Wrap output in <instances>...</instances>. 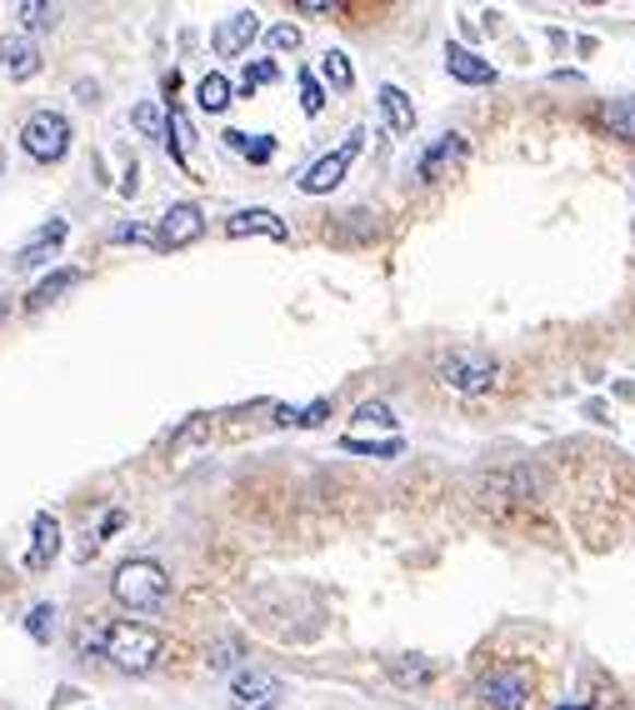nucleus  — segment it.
I'll list each match as a JSON object with an SVG mask.
<instances>
[{
	"instance_id": "obj_1",
	"label": "nucleus",
	"mask_w": 635,
	"mask_h": 710,
	"mask_svg": "<svg viewBox=\"0 0 635 710\" xmlns=\"http://www.w3.org/2000/svg\"><path fill=\"white\" fill-rule=\"evenodd\" d=\"M81 651L101 655V661L120 665V671H130V675H141L161 661V636H155L151 626H136V620H116V626L101 620V626H91L81 636Z\"/></svg>"
},
{
	"instance_id": "obj_2",
	"label": "nucleus",
	"mask_w": 635,
	"mask_h": 710,
	"mask_svg": "<svg viewBox=\"0 0 635 710\" xmlns=\"http://www.w3.org/2000/svg\"><path fill=\"white\" fill-rule=\"evenodd\" d=\"M110 591H116V601L130 605V611H151V605L165 601L170 576H165V566H155V560H120Z\"/></svg>"
},
{
	"instance_id": "obj_3",
	"label": "nucleus",
	"mask_w": 635,
	"mask_h": 710,
	"mask_svg": "<svg viewBox=\"0 0 635 710\" xmlns=\"http://www.w3.org/2000/svg\"><path fill=\"white\" fill-rule=\"evenodd\" d=\"M436 376H440L446 391L485 395L495 386V376H501V360H495L491 351H450V355H440Z\"/></svg>"
},
{
	"instance_id": "obj_4",
	"label": "nucleus",
	"mask_w": 635,
	"mask_h": 710,
	"mask_svg": "<svg viewBox=\"0 0 635 710\" xmlns=\"http://www.w3.org/2000/svg\"><path fill=\"white\" fill-rule=\"evenodd\" d=\"M21 151L40 166L60 161V155L71 151V120L60 116V110H36V116L21 126Z\"/></svg>"
},
{
	"instance_id": "obj_5",
	"label": "nucleus",
	"mask_w": 635,
	"mask_h": 710,
	"mask_svg": "<svg viewBox=\"0 0 635 710\" xmlns=\"http://www.w3.org/2000/svg\"><path fill=\"white\" fill-rule=\"evenodd\" d=\"M475 700L485 710H526L530 700V681L520 665H491V671L475 681Z\"/></svg>"
},
{
	"instance_id": "obj_6",
	"label": "nucleus",
	"mask_w": 635,
	"mask_h": 710,
	"mask_svg": "<svg viewBox=\"0 0 635 710\" xmlns=\"http://www.w3.org/2000/svg\"><path fill=\"white\" fill-rule=\"evenodd\" d=\"M361 145H365V131H361V126H355V131L345 135V145H341V151L320 155L316 166H310L306 176H301V190H306V196H330V190H336V186H341V180H345V170H351V161H355V155H361Z\"/></svg>"
},
{
	"instance_id": "obj_7",
	"label": "nucleus",
	"mask_w": 635,
	"mask_h": 710,
	"mask_svg": "<svg viewBox=\"0 0 635 710\" xmlns=\"http://www.w3.org/2000/svg\"><path fill=\"white\" fill-rule=\"evenodd\" d=\"M466 151H471V141L460 131H446V135H436V141L425 145L421 151V161H415V176L421 180H446L450 170L466 161Z\"/></svg>"
},
{
	"instance_id": "obj_8",
	"label": "nucleus",
	"mask_w": 635,
	"mask_h": 710,
	"mask_svg": "<svg viewBox=\"0 0 635 710\" xmlns=\"http://www.w3.org/2000/svg\"><path fill=\"white\" fill-rule=\"evenodd\" d=\"M200 230H205V215H200V205L176 201L170 211L161 215V225H155V250H180V246H190Z\"/></svg>"
},
{
	"instance_id": "obj_9",
	"label": "nucleus",
	"mask_w": 635,
	"mask_h": 710,
	"mask_svg": "<svg viewBox=\"0 0 635 710\" xmlns=\"http://www.w3.org/2000/svg\"><path fill=\"white\" fill-rule=\"evenodd\" d=\"M231 706L236 710H275L281 706V681L266 671H240L231 681Z\"/></svg>"
},
{
	"instance_id": "obj_10",
	"label": "nucleus",
	"mask_w": 635,
	"mask_h": 710,
	"mask_svg": "<svg viewBox=\"0 0 635 710\" xmlns=\"http://www.w3.org/2000/svg\"><path fill=\"white\" fill-rule=\"evenodd\" d=\"M66 230H71V225L66 221H46L36 230V236L25 240L21 246V256H15V265H21V271H40V265L46 261H56L60 256V246H66Z\"/></svg>"
},
{
	"instance_id": "obj_11",
	"label": "nucleus",
	"mask_w": 635,
	"mask_h": 710,
	"mask_svg": "<svg viewBox=\"0 0 635 710\" xmlns=\"http://www.w3.org/2000/svg\"><path fill=\"white\" fill-rule=\"evenodd\" d=\"M256 36H260V15L256 11H236V15H225V21L215 25L211 46H215V56H240Z\"/></svg>"
},
{
	"instance_id": "obj_12",
	"label": "nucleus",
	"mask_w": 635,
	"mask_h": 710,
	"mask_svg": "<svg viewBox=\"0 0 635 710\" xmlns=\"http://www.w3.org/2000/svg\"><path fill=\"white\" fill-rule=\"evenodd\" d=\"M0 66L11 81H31L46 60H40V46L31 36H0Z\"/></svg>"
},
{
	"instance_id": "obj_13",
	"label": "nucleus",
	"mask_w": 635,
	"mask_h": 710,
	"mask_svg": "<svg viewBox=\"0 0 635 710\" xmlns=\"http://www.w3.org/2000/svg\"><path fill=\"white\" fill-rule=\"evenodd\" d=\"M225 236L240 240V236H271V240H285L291 230H285V221L275 211H266V205H250V211H236L231 221H225Z\"/></svg>"
},
{
	"instance_id": "obj_14",
	"label": "nucleus",
	"mask_w": 635,
	"mask_h": 710,
	"mask_svg": "<svg viewBox=\"0 0 635 710\" xmlns=\"http://www.w3.org/2000/svg\"><path fill=\"white\" fill-rule=\"evenodd\" d=\"M31 556H25V566H36V570H46L50 560L60 556V521L50 516V510H40L36 521H31Z\"/></svg>"
},
{
	"instance_id": "obj_15",
	"label": "nucleus",
	"mask_w": 635,
	"mask_h": 710,
	"mask_svg": "<svg viewBox=\"0 0 635 710\" xmlns=\"http://www.w3.org/2000/svg\"><path fill=\"white\" fill-rule=\"evenodd\" d=\"M446 71L456 75L460 85H495V66L466 46H446Z\"/></svg>"
},
{
	"instance_id": "obj_16",
	"label": "nucleus",
	"mask_w": 635,
	"mask_h": 710,
	"mask_svg": "<svg viewBox=\"0 0 635 710\" xmlns=\"http://www.w3.org/2000/svg\"><path fill=\"white\" fill-rule=\"evenodd\" d=\"M380 110H386V120H390V131L396 135L415 131V106H411V95L400 91V85H380Z\"/></svg>"
},
{
	"instance_id": "obj_17",
	"label": "nucleus",
	"mask_w": 635,
	"mask_h": 710,
	"mask_svg": "<svg viewBox=\"0 0 635 710\" xmlns=\"http://www.w3.org/2000/svg\"><path fill=\"white\" fill-rule=\"evenodd\" d=\"M221 141H225V151L246 155L250 166H271V155H275V141H271V135H246V131H225Z\"/></svg>"
},
{
	"instance_id": "obj_18",
	"label": "nucleus",
	"mask_w": 635,
	"mask_h": 710,
	"mask_svg": "<svg viewBox=\"0 0 635 710\" xmlns=\"http://www.w3.org/2000/svg\"><path fill=\"white\" fill-rule=\"evenodd\" d=\"M75 281H81V271H71V265H66V271H50L46 281H40L36 291H31V296H25V310H46L50 300H56L60 291H71Z\"/></svg>"
},
{
	"instance_id": "obj_19",
	"label": "nucleus",
	"mask_w": 635,
	"mask_h": 710,
	"mask_svg": "<svg viewBox=\"0 0 635 710\" xmlns=\"http://www.w3.org/2000/svg\"><path fill=\"white\" fill-rule=\"evenodd\" d=\"M600 120H605V126H611L621 141H635V95L605 100V106H600Z\"/></svg>"
},
{
	"instance_id": "obj_20",
	"label": "nucleus",
	"mask_w": 635,
	"mask_h": 710,
	"mask_svg": "<svg viewBox=\"0 0 635 710\" xmlns=\"http://www.w3.org/2000/svg\"><path fill=\"white\" fill-rule=\"evenodd\" d=\"M196 100H200V110H211V116H221V110L231 106V81H225L221 71L200 75V85H196Z\"/></svg>"
},
{
	"instance_id": "obj_21",
	"label": "nucleus",
	"mask_w": 635,
	"mask_h": 710,
	"mask_svg": "<svg viewBox=\"0 0 635 710\" xmlns=\"http://www.w3.org/2000/svg\"><path fill=\"white\" fill-rule=\"evenodd\" d=\"M165 131H170V155H176V166H190V141H196V131H190V120H186V110L180 106H170Z\"/></svg>"
},
{
	"instance_id": "obj_22",
	"label": "nucleus",
	"mask_w": 635,
	"mask_h": 710,
	"mask_svg": "<svg viewBox=\"0 0 635 710\" xmlns=\"http://www.w3.org/2000/svg\"><path fill=\"white\" fill-rule=\"evenodd\" d=\"M320 75H326L330 91H351V85H355L351 56H345V50H326V56H320Z\"/></svg>"
},
{
	"instance_id": "obj_23",
	"label": "nucleus",
	"mask_w": 635,
	"mask_h": 710,
	"mask_svg": "<svg viewBox=\"0 0 635 710\" xmlns=\"http://www.w3.org/2000/svg\"><path fill=\"white\" fill-rule=\"evenodd\" d=\"M436 675V665L425 661V655H400V661H390V681H400V686H425Z\"/></svg>"
},
{
	"instance_id": "obj_24",
	"label": "nucleus",
	"mask_w": 635,
	"mask_h": 710,
	"mask_svg": "<svg viewBox=\"0 0 635 710\" xmlns=\"http://www.w3.org/2000/svg\"><path fill=\"white\" fill-rule=\"evenodd\" d=\"M15 15H21V36H31V31H50V25L60 21V5H46V0H25Z\"/></svg>"
},
{
	"instance_id": "obj_25",
	"label": "nucleus",
	"mask_w": 635,
	"mask_h": 710,
	"mask_svg": "<svg viewBox=\"0 0 635 710\" xmlns=\"http://www.w3.org/2000/svg\"><path fill=\"white\" fill-rule=\"evenodd\" d=\"M341 450H351V455H380V461H390V455H400L405 450V440L390 436V440H361V436H345Z\"/></svg>"
},
{
	"instance_id": "obj_26",
	"label": "nucleus",
	"mask_w": 635,
	"mask_h": 710,
	"mask_svg": "<svg viewBox=\"0 0 635 710\" xmlns=\"http://www.w3.org/2000/svg\"><path fill=\"white\" fill-rule=\"evenodd\" d=\"M281 81V66L275 60H256V66H246V75H240V95H250L256 85H275Z\"/></svg>"
},
{
	"instance_id": "obj_27",
	"label": "nucleus",
	"mask_w": 635,
	"mask_h": 710,
	"mask_svg": "<svg viewBox=\"0 0 635 710\" xmlns=\"http://www.w3.org/2000/svg\"><path fill=\"white\" fill-rule=\"evenodd\" d=\"M301 110H306V116H320V110H326V85H320L310 71H301Z\"/></svg>"
},
{
	"instance_id": "obj_28",
	"label": "nucleus",
	"mask_w": 635,
	"mask_h": 710,
	"mask_svg": "<svg viewBox=\"0 0 635 710\" xmlns=\"http://www.w3.org/2000/svg\"><path fill=\"white\" fill-rule=\"evenodd\" d=\"M130 240H145V246H155V225L126 221V225H116V230H110V246H130Z\"/></svg>"
},
{
	"instance_id": "obj_29",
	"label": "nucleus",
	"mask_w": 635,
	"mask_h": 710,
	"mask_svg": "<svg viewBox=\"0 0 635 710\" xmlns=\"http://www.w3.org/2000/svg\"><path fill=\"white\" fill-rule=\"evenodd\" d=\"M330 415V401H310L306 411H281V426H320Z\"/></svg>"
},
{
	"instance_id": "obj_30",
	"label": "nucleus",
	"mask_w": 635,
	"mask_h": 710,
	"mask_svg": "<svg viewBox=\"0 0 635 710\" xmlns=\"http://www.w3.org/2000/svg\"><path fill=\"white\" fill-rule=\"evenodd\" d=\"M355 421H361V426H396V411H390L386 401H365V405H355Z\"/></svg>"
},
{
	"instance_id": "obj_31",
	"label": "nucleus",
	"mask_w": 635,
	"mask_h": 710,
	"mask_svg": "<svg viewBox=\"0 0 635 710\" xmlns=\"http://www.w3.org/2000/svg\"><path fill=\"white\" fill-rule=\"evenodd\" d=\"M136 131L141 135H161L165 131V116H161V106H151V100H141V106H136Z\"/></svg>"
},
{
	"instance_id": "obj_32",
	"label": "nucleus",
	"mask_w": 635,
	"mask_h": 710,
	"mask_svg": "<svg viewBox=\"0 0 635 710\" xmlns=\"http://www.w3.org/2000/svg\"><path fill=\"white\" fill-rule=\"evenodd\" d=\"M50 620H56V605H36V611H31V620H25V630L46 646V640L56 636V626H50Z\"/></svg>"
},
{
	"instance_id": "obj_33",
	"label": "nucleus",
	"mask_w": 635,
	"mask_h": 710,
	"mask_svg": "<svg viewBox=\"0 0 635 710\" xmlns=\"http://www.w3.org/2000/svg\"><path fill=\"white\" fill-rule=\"evenodd\" d=\"M266 46H271V50H295V46H301V31H295V25H271Z\"/></svg>"
},
{
	"instance_id": "obj_34",
	"label": "nucleus",
	"mask_w": 635,
	"mask_h": 710,
	"mask_svg": "<svg viewBox=\"0 0 635 710\" xmlns=\"http://www.w3.org/2000/svg\"><path fill=\"white\" fill-rule=\"evenodd\" d=\"M295 11H301V15H330V11H336V5H326V0H301Z\"/></svg>"
},
{
	"instance_id": "obj_35",
	"label": "nucleus",
	"mask_w": 635,
	"mask_h": 710,
	"mask_svg": "<svg viewBox=\"0 0 635 710\" xmlns=\"http://www.w3.org/2000/svg\"><path fill=\"white\" fill-rule=\"evenodd\" d=\"M555 710H590V706H555Z\"/></svg>"
},
{
	"instance_id": "obj_36",
	"label": "nucleus",
	"mask_w": 635,
	"mask_h": 710,
	"mask_svg": "<svg viewBox=\"0 0 635 710\" xmlns=\"http://www.w3.org/2000/svg\"><path fill=\"white\" fill-rule=\"evenodd\" d=\"M0 166H5V161H0Z\"/></svg>"
}]
</instances>
